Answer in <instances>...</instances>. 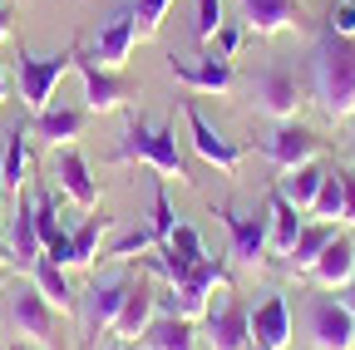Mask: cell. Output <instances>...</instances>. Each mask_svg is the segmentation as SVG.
<instances>
[{"instance_id": "obj_40", "label": "cell", "mask_w": 355, "mask_h": 350, "mask_svg": "<svg viewBox=\"0 0 355 350\" xmlns=\"http://www.w3.org/2000/svg\"><path fill=\"white\" fill-rule=\"evenodd\" d=\"M340 291H345V296H340V301H345V306H350V316H355V277H350V281H345V286H340Z\"/></svg>"}, {"instance_id": "obj_33", "label": "cell", "mask_w": 355, "mask_h": 350, "mask_svg": "<svg viewBox=\"0 0 355 350\" xmlns=\"http://www.w3.org/2000/svg\"><path fill=\"white\" fill-rule=\"evenodd\" d=\"M153 237L158 242H168L173 237V227H178V212H173V202H168V188H163V178H153Z\"/></svg>"}, {"instance_id": "obj_2", "label": "cell", "mask_w": 355, "mask_h": 350, "mask_svg": "<svg viewBox=\"0 0 355 350\" xmlns=\"http://www.w3.org/2000/svg\"><path fill=\"white\" fill-rule=\"evenodd\" d=\"M114 163H148L158 178H188L183 153H178V128H173V123L148 128L144 119H133V123L123 128L119 148H114Z\"/></svg>"}, {"instance_id": "obj_31", "label": "cell", "mask_w": 355, "mask_h": 350, "mask_svg": "<svg viewBox=\"0 0 355 350\" xmlns=\"http://www.w3.org/2000/svg\"><path fill=\"white\" fill-rule=\"evenodd\" d=\"M168 247H173V256L183 261V267H198V261H207V252H202V237H198V227H188V222H178V227H173Z\"/></svg>"}, {"instance_id": "obj_1", "label": "cell", "mask_w": 355, "mask_h": 350, "mask_svg": "<svg viewBox=\"0 0 355 350\" xmlns=\"http://www.w3.org/2000/svg\"><path fill=\"white\" fill-rule=\"evenodd\" d=\"M311 79H316V99L326 109V119H350L355 114V40L340 35H321L311 50Z\"/></svg>"}, {"instance_id": "obj_7", "label": "cell", "mask_w": 355, "mask_h": 350, "mask_svg": "<svg viewBox=\"0 0 355 350\" xmlns=\"http://www.w3.org/2000/svg\"><path fill=\"white\" fill-rule=\"evenodd\" d=\"M207 345L212 350H252V306L232 291H222L217 301H207Z\"/></svg>"}, {"instance_id": "obj_30", "label": "cell", "mask_w": 355, "mask_h": 350, "mask_svg": "<svg viewBox=\"0 0 355 350\" xmlns=\"http://www.w3.org/2000/svg\"><path fill=\"white\" fill-rule=\"evenodd\" d=\"M345 212V173H326V183L316 193V202H311V217H321V222H336V217Z\"/></svg>"}, {"instance_id": "obj_26", "label": "cell", "mask_w": 355, "mask_h": 350, "mask_svg": "<svg viewBox=\"0 0 355 350\" xmlns=\"http://www.w3.org/2000/svg\"><path fill=\"white\" fill-rule=\"evenodd\" d=\"M272 252L277 256H291V247H296V237H301V227H306V217H301V207L296 202H286L282 193H272Z\"/></svg>"}, {"instance_id": "obj_13", "label": "cell", "mask_w": 355, "mask_h": 350, "mask_svg": "<svg viewBox=\"0 0 355 350\" xmlns=\"http://www.w3.org/2000/svg\"><path fill=\"white\" fill-rule=\"evenodd\" d=\"M128 291H133V281H128L123 272H119V277H104V281L89 286V291H84V331H89V335L114 331V321H119V311H123Z\"/></svg>"}, {"instance_id": "obj_5", "label": "cell", "mask_w": 355, "mask_h": 350, "mask_svg": "<svg viewBox=\"0 0 355 350\" xmlns=\"http://www.w3.org/2000/svg\"><path fill=\"white\" fill-rule=\"evenodd\" d=\"M139 40H144V35H139V15H133V0H123V6H114V10L99 20V30H94V50H89V60H94V64H104V69H123Z\"/></svg>"}, {"instance_id": "obj_42", "label": "cell", "mask_w": 355, "mask_h": 350, "mask_svg": "<svg viewBox=\"0 0 355 350\" xmlns=\"http://www.w3.org/2000/svg\"><path fill=\"white\" fill-rule=\"evenodd\" d=\"M104 350H139V340H114V345H104Z\"/></svg>"}, {"instance_id": "obj_9", "label": "cell", "mask_w": 355, "mask_h": 350, "mask_svg": "<svg viewBox=\"0 0 355 350\" xmlns=\"http://www.w3.org/2000/svg\"><path fill=\"white\" fill-rule=\"evenodd\" d=\"M222 217V227H227V237H232V261L237 267H257L261 261V252L272 247V212H237V207H222L217 212Z\"/></svg>"}, {"instance_id": "obj_37", "label": "cell", "mask_w": 355, "mask_h": 350, "mask_svg": "<svg viewBox=\"0 0 355 350\" xmlns=\"http://www.w3.org/2000/svg\"><path fill=\"white\" fill-rule=\"evenodd\" d=\"M237 50H242V30L222 20V30H217V50H212V55H222V60H232Z\"/></svg>"}, {"instance_id": "obj_15", "label": "cell", "mask_w": 355, "mask_h": 350, "mask_svg": "<svg viewBox=\"0 0 355 350\" xmlns=\"http://www.w3.org/2000/svg\"><path fill=\"white\" fill-rule=\"evenodd\" d=\"M183 114H188V134H193V148H198V153H202V158H207L217 173H237V163H242V153H247V148H242V143H232V139H222L217 128L207 123V114H202L193 99L183 104Z\"/></svg>"}, {"instance_id": "obj_23", "label": "cell", "mask_w": 355, "mask_h": 350, "mask_svg": "<svg viewBox=\"0 0 355 350\" xmlns=\"http://www.w3.org/2000/svg\"><path fill=\"white\" fill-rule=\"evenodd\" d=\"M153 306H158V301H153V291L133 281V291H128V301H123V311H119V321H114V331H109V335H114V340H139V335L148 331V321L158 316Z\"/></svg>"}, {"instance_id": "obj_12", "label": "cell", "mask_w": 355, "mask_h": 350, "mask_svg": "<svg viewBox=\"0 0 355 350\" xmlns=\"http://www.w3.org/2000/svg\"><path fill=\"white\" fill-rule=\"evenodd\" d=\"M168 74L178 84H188L193 94H227L232 89V60H222V55H198V60H183V55H173L168 60Z\"/></svg>"}, {"instance_id": "obj_45", "label": "cell", "mask_w": 355, "mask_h": 350, "mask_svg": "<svg viewBox=\"0 0 355 350\" xmlns=\"http://www.w3.org/2000/svg\"><path fill=\"white\" fill-rule=\"evenodd\" d=\"M0 193H6V188H0Z\"/></svg>"}, {"instance_id": "obj_24", "label": "cell", "mask_w": 355, "mask_h": 350, "mask_svg": "<svg viewBox=\"0 0 355 350\" xmlns=\"http://www.w3.org/2000/svg\"><path fill=\"white\" fill-rule=\"evenodd\" d=\"M30 281L40 286V296L50 301L55 311H74V306H79V296L69 291V277H64V267H60V261H50L44 252H40V261L30 267Z\"/></svg>"}, {"instance_id": "obj_18", "label": "cell", "mask_w": 355, "mask_h": 350, "mask_svg": "<svg viewBox=\"0 0 355 350\" xmlns=\"http://www.w3.org/2000/svg\"><path fill=\"white\" fill-rule=\"evenodd\" d=\"M10 256H15V272H30L40 261V232H35V198H25V188L15 193V212H10Z\"/></svg>"}, {"instance_id": "obj_27", "label": "cell", "mask_w": 355, "mask_h": 350, "mask_svg": "<svg viewBox=\"0 0 355 350\" xmlns=\"http://www.w3.org/2000/svg\"><path fill=\"white\" fill-rule=\"evenodd\" d=\"M326 173H331V168H321L316 158H311V163H301V168H291V178H286L282 198L311 212V202H316V193H321V183H326Z\"/></svg>"}, {"instance_id": "obj_41", "label": "cell", "mask_w": 355, "mask_h": 350, "mask_svg": "<svg viewBox=\"0 0 355 350\" xmlns=\"http://www.w3.org/2000/svg\"><path fill=\"white\" fill-rule=\"evenodd\" d=\"M0 267H15V256H10V242L0 237Z\"/></svg>"}, {"instance_id": "obj_10", "label": "cell", "mask_w": 355, "mask_h": 350, "mask_svg": "<svg viewBox=\"0 0 355 350\" xmlns=\"http://www.w3.org/2000/svg\"><path fill=\"white\" fill-rule=\"evenodd\" d=\"M227 281V261L222 256H207V261H198V267L178 281L168 296H173V306L168 311H178V316H188V321H198L202 311H207V301H212V286H222Z\"/></svg>"}, {"instance_id": "obj_11", "label": "cell", "mask_w": 355, "mask_h": 350, "mask_svg": "<svg viewBox=\"0 0 355 350\" xmlns=\"http://www.w3.org/2000/svg\"><path fill=\"white\" fill-rule=\"evenodd\" d=\"M257 148L272 158L282 173H291V168H301V163H311V158L321 153V139L311 134V128H301V123L286 119V123H277L266 139H257Z\"/></svg>"}, {"instance_id": "obj_22", "label": "cell", "mask_w": 355, "mask_h": 350, "mask_svg": "<svg viewBox=\"0 0 355 350\" xmlns=\"http://www.w3.org/2000/svg\"><path fill=\"white\" fill-rule=\"evenodd\" d=\"M242 20L252 35H282L296 25V0H242Z\"/></svg>"}, {"instance_id": "obj_8", "label": "cell", "mask_w": 355, "mask_h": 350, "mask_svg": "<svg viewBox=\"0 0 355 350\" xmlns=\"http://www.w3.org/2000/svg\"><path fill=\"white\" fill-rule=\"evenodd\" d=\"M252 99H257V109H261L266 119H277V123L296 119V109H301V89H296L291 64H282V60L261 64L257 79H252Z\"/></svg>"}, {"instance_id": "obj_14", "label": "cell", "mask_w": 355, "mask_h": 350, "mask_svg": "<svg viewBox=\"0 0 355 350\" xmlns=\"http://www.w3.org/2000/svg\"><path fill=\"white\" fill-rule=\"evenodd\" d=\"M74 69H79V79H84V109H89V114H114V109L128 104V84H123L114 69L94 64L89 55H74Z\"/></svg>"}, {"instance_id": "obj_28", "label": "cell", "mask_w": 355, "mask_h": 350, "mask_svg": "<svg viewBox=\"0 0 355 350\" xmlns=\"http://www.w3.org/2000/svg\"><path fill=\"white\" fill-rule=\"evenodd\" d=\"M336 237V222H316V227H301V237H296V247H291V267L296 272H311V267H316V256L326 252V242Z\"/></svg>"}, {"instance_id": "obj_16", "label": "cell", "mask_w": 355, "mask_h": 350, "mask_svg": "<svg viewBox=\"0 0 355 350\" xmlns=\"http://www.w3.org/2000/svg\"><path fill=\"white\" fill-rule=\"evenodd\" d=\"M252 345H266V350H286L291 345V306L286 296H261L252 306Z\"/></svg>"}, {"instance_id": "obj_6", "label": "cell", "mask_w": 355, "mask_h": 350, "mask_svg": "<svg viewBox=\"0 0 355 350\" xmlns=\"http://www.w3.org/2000/svg\"><path fill=\"white\" fill-rule=\"evenodd\" d=\"M306 335L316 350H355V316L340 296H311L306 301Z\"/></svg>"}, {"instance_id": "obj_36", "label": "cell", "mask_w": 355, "mask_h": 350, "mask_svg": "<svg viewBox=\"0 0 355 350\" xmlns=\"http://www.w3.org/2000/svg\"><path fill=\"white\" fill-rule=\"evenodd\" d=\"M326 30L340 40H355V0H340V6L326 15Z\"/></svg>"}, {"instance_id": "obj_34", "label": "cell", "mask_w": 355, "mask_h": 350, "mask_svg": "<svg viewBox=\"0 0 355 350\" xmlns=\"http://www.w3.org/2000/svg\"><path fill=\"white\" fill-rule=\"evenodd\" d=\"M153 247H163V242L153 237V227H133V232H123V237L109 247V256H114V261H128L133 252H153Z\"/></svg>"}, {"instance_id": "obj_43", "label": "cell", "mask_w": 355, "mask_h": 350, "mask_svg": "<svg viewBox=\"0 0 355 350\" xmlns=\"http://www.w3.org/2000/svg\"><path fill=\"white\" fill-rule=\"evenodd\" d=\"M0 104H6V69H0Z\"/></svg>"}, {"instance_id": "obj_39", "label": "cell", "mask_w": 355, "mask_h": 350, "mask_svg": "<svg viewBox=\"0 0 355 350\" xmlns=\"http://www.w3.org/2000/svg\"><path fill=\"white\" fill-rule=\"evenodd\" d=\"M6 40H10V6L0 0V45H6Z\"/></svg>"}, {"instance_id": "obj_17", "label": "cell", "mask_w": 355, "mask_h": 350, "mask_svg": "<svg viewBox=\"0 0 355 350\" xmlns=\"http://www.w3.org/2000/svg\"><path fill=\"white\" fill-rule=\"evenodd\" d=\"M84 134V109H74V104H44L40 114H30V139H40V143H50V148H60V143H74Z\"/></svg>"}, {"instance_id": "obj_29", "label": "cell", "mask_w": 355, "mask_h": 350, "mask_svg": "<svg viewBox=\"0 0 355 350\" xmlns=\"http://www.w3.org/2000/svg\"><path fill=\"white\" fill-rule=\"evenodd\" d=\"M104 222H109L104 212H89L84 222L69 232V247H74V267H94V256H99V237H104Z\"/></svg>"}, {"instance_id": "obj_25", "label": "cell", "mask_w": 355, "mask_h": 350, "mask_svg": "<svg viewBox=\"0 0 355 350\" xmlns=\"http://www.w3.org/2000/svg\"><path fill=\"white\" fill-rule=\"evenodd\" d=\"M25 168H30V128L15 123L6 134V153H0V188L20 193L25 188Z\"/></svg>"}, {"instance_id": "obj_4", "label": "cell", "mask_w": 355, "mask_h": 350, "mask_svg": "<svg viewBox=\"0 0 355 350\" xmlns=\"http://www.w3.org/2000/svg\"><path fill=\"white\" fill-rule=\"evenodd\" d=\"M6 321L20 340H35V345H50L60 321H55V306L40 296L35 281H15V291L6 296Z\"/></svg>"}, {"instance_id": "obj_32", "label": "cell", "mask_w": 355, "mask_h": 350, "mask_svg": "<svg viewBox=\"0 0 355 350\" xmlns=\"http://www.w3.org/2000/svg\"><path fill=\"white\" fill-rule=\"evenodd\" d=\"M222 0H198V15H193V40L198 45H212L217 40V30H222Z\"/></svg>"}, {"instance_id": "obj_3", "label": "cell", "mask_w": 355, "mask_h": 350, "mask_svg": "<svg viewBox=\"0 0 355 350\" xmlns=\"http://www.w3.org/2000/svg\"><path fill=\"white\" fill-rule=\"evenodd\" d=\"M74 55H79V45H64V50H55V55H30L25 45L15 50V84H20V104H25L30 114H40L44 104L55 99L60 79L74 69Z\"/></svg>"}, {"instance_id": "obj_21", "label": "cell", "mask_w": 355, "mask_h": 350, "mask_svg": "<svg viewBox=\"0 0 355 350\" xmlns=\"http://www.w3.org/2000/svg\"><path fill=\"white\" fill-rule=\"evenodd\" d=\"M316 286H326V291H336V286H345L350 277H355V242H345V237H331L326 242V252L316 256V267L306 272Z\"/></svg>"}, {"instance_id": "obj_35", "label": "cell", "mask_w": 355, "mask_h": 350, "mask_svg": "<svg viewBox=\"0 0 355 350\" xmlns=\"http://www.w3.org/2000/svg\"><path fill=\"white\" fill-rule=\"evenodd\" d=\"M173 0H133V15H139V35H158L163 30V15H168Z\"/></svg>"}, {"instance_id": "obj_20", "label": "cell", "mask_w": 355, "mask_h": 350, "mask_svg": "<svg viewBox=\"0 0 355 350\" xmlns=\"http://www.w3.org/2000/svg\"><path fill=\"white\" fill-rule=\"evenodd\" d=\"M139 340H144V350H198V326L178 311H158Z\"/></svg>"}, {"instance_id": "obj_44", "label": "cell", "mask_w": 355, "mask_h": 350, "mask_svg": "<svg viewBox=\"0 0 355 350\" xmlns=\"http://www.w3.org/2000/svg\"><path fill=\"white\" fill-rule=\"evenodd\" d=\"M0 291H6V267H0Z\"/></svg>"}, {"instance_id": "obj_38", "label": "cell", "mask_w": 355, "mask_h": 350, "mask_svg": "<svg viewBox=\"0 0 355 350\" xmlns=\"http://www.w3.org/2000/svg\"><path fill=\"white\" fill-rule=\"evenodd\" d=\"M345 222H355V173H345Z\"/></svg>"}, {"instance_id": "obj_19", "label": "cell", "mask_w": 355, "mask_h": 350, "mask_svg": "<svg viewBox=\"0 0 355 350\" xmlns=\"http://www.w3.org/2000/svg\"><path fill=\"white\" fill-rule=\"evenodd\" d=\"M55 178H60L64 198L79 202L84 212H94V207H99V183H94V173H89V163H84L79 148H64V153L55 158Z\"/></svg>"}]
</instances>
